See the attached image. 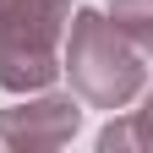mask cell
<instances>
[{
    "mask_svg": "<svg viewBox=\"0 0 153 153\" xmlns=\"http://www.w3.org/2000/svg\"><path fill=\"white\" fill-rule=\"evenodd\" d=\"M60 0H0V82L38 88L55 71V38H60Z\"/></svg>",
    "mask_w": 153,
    "mask_h": 153,
    "instance_id": "6da1fadb",
    "label": "cell"
},
{
    "mask_svg": "<svg viewBox=\"0 0 153 153\" xmlns=\"http://www.w3.org/2000/svg\"><path fill=\"white\" fill-rule=\"evenodd\" d=\"M115 22H126L131 33L142 38V44H153V0H120Z\"/></svg>",
    "mask_w": 153,
    "mask_h": 153,
    "instance_id": "3957f363",
    "label": "cell"
},
{
    "mask_svg": "<svg viewBox=\"0 0 153 153\" xmlns=\"http://www.w3.org/2000/svg\"><path fill=\"white\" fill-rule=\"evenodd\" d=\"M71 71H76V82H82L93 99H104V104H120L131 88H137V60L120 49V38H115L99 16H76V27H71Z\"/></svg>",
    "mask_w": 153,
    "mask_h": 153,
    "instance_id": "7a4b0ae2",
    "label": "cell"
}]
</instances>
